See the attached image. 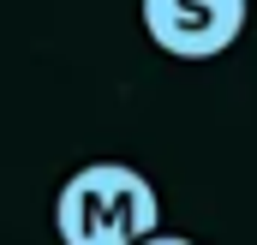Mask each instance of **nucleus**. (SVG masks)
Returning <instances> with one entry per match:
<instances>
[{
  "label": "nucleus",
  "instance_id": "nucleus-1",
  "mask_svg": "<svg viewBox=\"0 0 257 245\" xmlns=\"http://www.w3.org/2000/svg\"><path fill=\"white\" fill-rule=\"evenodd\" d=\"M162 227V197L126 162H90L54 197L60 245H138Z\"/></svg>",
  "mask_w": 257,
  "mask_h": 245
},
{
  "label": "nucleus",
  "instance_id": "nucleus-2",
  "mask_svg": "<svg viewBox=\"0 0 257 245\" xmlns=\"http://www.w3.org/2000/svg\"><path fill=\"white\" fill-rule=\"evenodd\" d=\"M144 30L174 60H215L245 30V0H144Z\"/></svg>",
  "mask_w": 257,
  "mask_h": 245
},
{
  "label": "nucleus",
  "instance_id": "nucleus-3",
  "mask_svg": "<svg viewBox=\"0 0 257 245\" xmlns=\"http://www.w3.org/2000/svg\"><path fill=\"white\" fill-rule=\"evenodd\" d=\"M138 245H197V239H186V233H162V227H156L150 239H138Z\"/></svg>",
  "mask_w": 257,
  "mask_h": 245
}]
</instances>
